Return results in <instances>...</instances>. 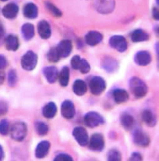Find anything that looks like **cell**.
Here are the masks:
<instances>
[{"label": "cell", "instance_id": "cb8c5ba5", "mask_svg": "<svg viewBox=\"0 0 159 161\" xmlns=\"http://www.w3.org/2000/svg\"><path fill=\"white\" fill-rule=\"evenodd\" d=\"M23 14L27 18L34 19L38 15V9L34 3H30L26 4L23 8Z\"/></svg>", "mask_w": 159, "mask_h": 161}, {"label": "cell", "instance_id": "603a6c76", "mask_svg": "<svg viewBox=\"0 0 159 161\" xmlns=\"http://www.w3.org/2000/svg\"><path fill=\"white\" fill-rule=\"evenodd\" d=\"M113 97L117 103L120 104L126 102L129 99V95L125 89L118 88L113 92Z\"/></svg>", "mask_w": 159, "mask_h": 161}, {"label": "cell", "instance_id": "f35d334b", "mask_svg": "<svg viewBox=\"0 0 159 161\" xmlns=\"http://www.w3.org/2000/svg\"><path fill=\"white\" fill-rule=\"evenodd\" d=\"M0 67L1 69H3L8 66V60L7 58H5V56L3 55H1L0 57Z\"/></svg>", "mask_w": 159, "mask_h": 161}, {"label": "cell", "instance_id": "6da1fadb", "mask_svg": "<svg viewBox=\"0 0 159 161\" xmlns=\"http://www.w3.org/2000/svg\"><path fill=\"white\" fill-rule=\"evenodd\" d=\"M129 86L132 93L138 99L145 96L148 92V87L144 82L135 77L130 80Z\"/></svg>", "mask_w": 159, "mask_h": 161}, {"label": "cell", "instance_id": "60d3db41", "mask_svg": "<svg viewBox=\"0 0 159 161\" xmlns=\"http://www.w3.org/2000/svg\"><path fill=\"white\" fill-rule=\"evenodd\" d=\"M153 17L156 20H159V9L154 8L152 10Z\"/></svg>", "mask_w": 159, "mask_h": 161}, {"label": "cell", "instance_id": "f546056e", "mask_svg": "<svg viewBox=\"0 0 159 161\" xmlns=\"http://www.w3.org/2000/svg\"><path fill=\"white\" fill-rule=\"evenodd\" d=\"M34 128L37 135L42 136L47 135L49 132V126L46 123L41 121L38 120L35 122Z\"/></svg>", "mask_w": 159, "mask_h": 161}, {"label": "cell", "instance_id": "7a4b0ae2", "mask_svg": "<svg viewBox=\"0 0 159 161\" xmlns=\"http://www.w3.org/2000/svg\"><path fill=\"white\" fill-rule=\"evenodd\" d=\"M27 134V126L24 122L19 121L14 123L10 129L12 139L17 142H21L25 139Z\"/></svg>", "mask_w": 159, "mask_h": 161}, {"label": "cell", "instance_id": "4dcf8cb0", "mask_svg": "<svg viewBox=\"0 0 159 161\" xmlns=\"http://www.w3.org/2000/svg\"><path fill=\"white\" fill-rule=\"evenodd\" d=\"M107 161H122L121 153L115 148L110 149L107 154Z\"/></svg>", "mask_w": 159, "mask_h": 161}, {"label": "cell", "instance_id": "d6986e66", "mask_svg": "<svg viewBox=\"0 0 159 161\" xmlns=\"http://www.w3.org/2000/svg\"><path fill=\"white\" fill-rule=\"evenodd\" d=\"M102 66L108 72H113L118 69V63L112 57H105L102 61Z\"/></svg>", "mask_w": 159, "mask_h": 161}, {"label": "cell", "instance_id": "d6a6232c", "mask_svg": "<svg viewBox=\"0 0 159 161\" xmlns=\"http://www.w3.org/2000/svg\"><path fill=\"white\" fill-rule=\"evenodd\" d=\"M77 70H79L82 74H87L91 70V66L86 60L81 58L78 64Z\"/></svg>", "mask_w": 159, "mask_h": 161}, {"label": "cell", "instance_id": "ee69618b", "mask_svg": "<svg viewBox=\"0 0 159 161\" xmlns=\"http://www.w3.org/2000/svg\"><path fill=\"white\" fill-rule=\"evenodd\" d=\"M84 161H99L97 159H95V158H88V159H86Z\"/></svg>", "mask_w": 159, "mask_h": 161}, {"label": "cell", "instance_id": "52a82bcc", "mask_svg": "<svg viewBox=\"0 0 159 161\" xmlns=\"http://www.w3.org/2000/svg\"><path fill=\"white\" fill-rule=\"evenodd\" d=\"M72 135L79 145L85 147L89 144L88 133L86 129L81 126H77L73 129Z\"/></svg>", "mask_w": 159, "mask_h": 161}, {"label": "cell", "instance_id": "7dc6e473", "mask_svg": "<svg viewBox=\"0 0 159 161\" xmlns=\"http://www.w3.org/2000/svg\"><path fill=\"white\" fill-rule=\"evenodd\" d=\"M1 1H8V0H1Z\"/></svg>", "mask_w": 159, "mask_h": 161}, {"label": "cell", "instance_id": "74e56055", "mask_svg": "<svg viewBox=\"0 0 159 161\" xmlns=\"http://www.w3.org/2000/svg\"><path fill=\"white\" fill-rule=\"evenodd\" d=\"M128 161H143V157L140 153L135 152L131 154Z\"/></svg>", "mask_w": 159, "mask_h": 161}, {"label": "cell", "instance_id": "ab89813d", "mask_svg": "<svg viewBox=\"0 0 159 161\" xmlns=\"http://www.w3.org/2000/svg\"><path fill=\"white\" fill-rule=\"evenodd\" d=\"M8 111V105L7 103L3 102L1 104V114H4Z\"/></svg>", "mask_w": 159, "mask_h": 161}, {"label": "cell", "instance_id": "ffe728a7", "mask_svg": "<svg viewBox=\"0 0 159 161\" xmlns=\"http://www.w3.org/2000/svg\"><path fill=\"white\" fill-rule=\"evenodd\" d=\"M6 49L9 51H17L19 47V42L18 38L14 35H9L5 39Z\"/></svg>", "mask_w": 159, "mask_h": 161}, {"label": "cell", "instance_id": "484cf974", "mask_svg": "<svg viewBox=\"0 0 159 161\" xmlns=\"http://www.w3.org/2000/svg\"><path fill=\"white\" fill-rule=\"evenodd\" d=\"M120 123L125 129L129 130L134 126L135 119L131 114L125 113L120 117Z\"/></svg>", "mask_w": 159, "mask_h": 161}, {"label": "cell", "instance_id": "7c38bea8", "mask_svg": "<svg viewBox=\"0 0 159 161\" xmlns=\"http://www.w3.org/2000/svg\"><path fill=\"white\" fill-rule=\"evenodd\" d=\"M61 114L62 117L67 119L74 118L75 114V108L74 103L70 100H66L61 105Z\"/></svg>", "mask_w": 159, "mask_h": 161}, {"label": "cell", "instance_id": "b9f144b4", "mask_svg": "<svg viewBox=\"0 0 159 161\" xmlns=\"http://www.w3.org/2000/svg\"><path fill=\"white\" fill-rule=\"evenodd\" d=\"M0 148H1V151H0V153H1V156H0V159H1V161H3V160L4 158V150H3V147L2 146H1V147H0Z\"/></svg>", "mask_w": 159, "mask_h": 161}, {"label": "cell", "instance_id": "277c9868", "mask_svg": "<svg viewBox=\"0 0 159 161\" xmlns=\"http://www.w3.org/2000/svg\"><path fill=\"white\" fill-rule=\"evenodd\" d=\"M85 124L90 128L96 127L104 123V119L101 115L96 112L87 113L84 118Z\"/></svg>", "mask_w": 159, "mask_h": 161}, {"label": "cell", "instance_id": "8992f818", "mask_svg": "<svg viewBox=\"0 0 159 161\" xmlns=\"http://www.w3.org/2000/svg\"><path fill=\"white\" fill-rule=\"evenodd\" d=\"M88 145L90 150L93 152H102L105 146L103 136L99 133L93 134L90 138Z\"/></svg>", "mask_w": 159, "mask_h": 161}, {"label": "cell", "instance_id": "836d02e7", "mask_svg": "<svg viewBox=\"0 0 159 161\" xmlns=\"http://www.w3.org/2000/svg\"><path fill=\"white\" fill-rule=\"evenodd\" d=\"M18 81V76L15 69L10 70L8 74V84L10 87H13L17 84Z\"/></svg>", "mask_w": 159, "mask_h": 161}, {"label": "cell", "instance_id": "2e32d148", "mask_svg": "<svg viewBox=\"0 0 159 161\" xmlns=\"http://www.w3.org/2000/svg\"><path fill=\"white\" fill-rule=\"evenodd\" d=\"M85 39L87 45L91 46H94L102 42L103 36L101 33L97 31H90L86 35Z\"/></svg>", "mask_w": 159, "mask_h": 161}, {"label": "cell", "instance_id": "ba28073f", "mask_svg": "<svg viewBox=\"0 0 159 161\" xmlns=\"http://www.w3.org/2000/svg\"><path fill=\"white\" fill-rule=\"evenodd\" d=\"M94 3L97 10L102 14L110 13L115 8V0H94Z\"/></svg>", "mask_w": 159, "mask_h": 161}, {"label": "cell", "instance_id": "4316f807", "mask_svg": "<svg viewBox=\"0 0 159 161\" xmlns=\"http://www.w3.org/2000/svg\"><path fill=\"white\" fill-rule=\"evenodd\" d=\"M148 39V34L141 29L135 30L131 34V39L134 42H145Z\"/></svg>", "mask_w": 159, "mask_h": 161}, {"label": "cell", "instance_id": "d4e9b609", "mask_svg": "<svg viewBox=\"0 0 159 161\" xmlns=\"http://www.w3.org/2000/svg\"><path fill=\"white\" fill-rule=\"evenodd\" d=\"M142 118L145 124L151 127L156 125L157 122L156 116L151 110H145L142 114Z\"/></svg>", "mask_w": 159, "mask_h": 161}, {"label": "cell", "instance_id": "30bf717a", "mask_svg": "<svg viewBox=\"0 0 159 161\" xmlns=\"http://www.w3.org/2000/svg\"><path fill=\"white\" fill-rule=\"evenodd\" d=\"M109 44L112 48L119 52H124L127 49L126 39L121 36H114L109 40Z\"/></svg>", "mask_w": 159, "mask_h": 161}, {"label": "cell", "instance_id": "9c48e42d", "mask_svg": "<svg viewBox=\"0 0 159 161\" xmlns=\"http://www.w3.org/2000/svg\"><path fill=\"white\" fill-rule=\"evenodd\" d=\"M133 139L134 143L141 147H147L151 142L148 135L140 129H136L134 131Z\"/></svg>", "mask_w": 159, "mask_h": 161}, {"label": "cell", "instance_id": "ac0fdd59", "mask_svg": "<svg viewBox=\"0 0 159 161\" xmlns=\"http://www.w3.org/2000/svg\"><path fill=\"white\" fill-rule=\"evenodd\" d=\"M19 12V7L14 3H9L3 8V15L8 19H12L17 16Z\"/></svg>", "mask_w": 159, "mask_h": 161}, {"label": "cell", "instance_id": "5bb4252c", "mask_svg": "<svg viewBox=\"0 0 159 161\" xmlns=\"http://www.w3.org/2000/svg\"><path fill=\"white\" fill-rule=\"evenodd\" d=\"M135 61L139 66H146L151 61V56L147 51H139L135 55Z\"/></svg>", "mask_w": 159, "mask_h": 161}, {"label": "cell", "instance_id": "9a60e30c", "mask_svg": "<svg viewBox=\"0 0 159 161\" xmlns=\"http://www.w3.org/2000/svg\"><path fill=\"white\" fill-rule=\"evenodd\" d=\"M43 73L46 80L50 84L55 83L58 79V69L54 66H48L43 69Z\"/></svg>", "mask_w": 159, "mask_h": 161}, {"label": "cell", "instance_id": "e0dca14e", "mask_svg": "<svg viewBox=\"0 0 159 161\" xmlns=\"http://www.w3.org/2000/svg\"><path fill=\"white\" fill-rule=\"evenodd\" d=\"M38 34L42 39H47L50 37L51 34L50 27L47 21L41 20L37 25Z\"/></svg>", "mask_w": 159, "mask_h": 161}, {"label": "cell", "instance_id": "4fadbf2b", "mask_svg": "<svg viewBox=\"0 0 159 161\" xmlns=\"http://www.w3.org/2000/svg\"><path fill=\"white\" fill-rule=\"evenodd\" d=\"M56 48L61 58H66L69 56L72 52L73 48L72 42L68 39L62 40L58 44Z\"/></svg>", "mask_w": 159, "mask_h": 161}, {"label": "cell", "instance_id": "f1b7e54d", "mask_svg": "<svg viewBox=\"0 0 159 161\" xmlns=\"http://www.w3.org/2000/svg\"><path fill=\"white\" fill-rule=\"evenodd\" d=\"M21 33L23 37L26 40H30L34 37V29L33 25L25 24L21 28Z\"/></svg>", "mask_w": 159, "mask_h": 161}, {"label": "cell", "instance_id": "1f68e13d", "mask_svg": "<svg viewBox=\"0 0 159 161\" xmlns=\"http://www.w3.org/2000/svg\"><path fill=\"white\" fill-rule=\"evenodd\" d=\"M46 57L48 60L52 63L58 62L61 58L56 47L51 48L47 53Z\"/></svg>", "mask_w": 159, "mask_h": 161}, {"label": "cell", "instance_id": "bcb514c9", "mask_svg": "<svg viewBox=\"0 0 159 161\" xmlns=\"http://www.w3.org/2000/svg\"><path fill=\"white\" fill-rule=\"evenodd\" d=\"M156 2H157V4L159 6V0H156Z\"/></svg>", "mask_w": 159, "mask_h": 161}, {"label": "cell", "instance_id": "5b68a950", "mask_svg": "<svg viewBox=\"0 0 159 161\" xmlns=\"http://www.w3.org/2000/svg\"><path fill=\"white\" fill-rule=\"evenodd\" d=\"M89 87L93 94L100 95L105 90L106 83L104 79L101 77L94 76L90 80Z\"/></svg>", "mask_w": 159, "mask_h": 161}, {"label": "cell", "instance_id": "7bdbcfd3", "mask_svg": "<svg viewBox=\"0 0 159 161\" xmlns=\"http://www.w3.org/2000/svg\"><path fill=\"white\" fill-rule=\"evenodd\" d=\"M155 50H156V53L158 55V58L159 59V43H157L155 45Z\"/></svg>", "mask_w": 159, "mask_h": 161}, {"label": "cell", "instance_id": "7402d4cb", "mask_svg": "<svg viewBox=\"0 0 159 161\" xmlns=\"http://www.w3.org/2000/svg\"><path fill=\"white\" fill-rule=\"evenodd\" d=\"M73 90L76 95L81 96L86 93L87 86L83 80L77 79L75 80L73 84Z\"/></svg>", "mask_w": 159, "mask_h": 161}, {"label": "cell", "instance_id": "f6af8a7d", "mask_svg": "<svg viewBox=\"0 0 159 161\" xmlns=\"http://www.w3.org/2000/svg\"><path fill=\"white\" fill-rule=\"evenodd\" d=\"M156 33H157V35H158V36H159V27L157 28V29H156Z\"/></svg>", "mask_w": 159, "mask_h": 161}, {"label": "cell", "instance_id": "8fae6325", "mask_svg": "<svg viewBox=\"0 0 159 161\" xmlns=\"http://www.w3.org/2000/svg\"><path fill=\"white\" fill-rule=\"evenodd\" d=\"M50 146V143L47 140L39 142L35 149V156L37 159H43L49 153Z\"/></svg>", "mask_w": 159, "mask_h": 161}, {"label": "cell", "instance_id": "3957f363", "mask_svg": "<svg viewBox=\"0 0 159 161\" xmlns=\"http://www.w3.org/2000/svg\"><path fill=\"white\" fill-rule=\"evenodd\" d=\"M38 56L32 51L27 52L21 59V66L24 70L31 71L33 70L37 64Z\"/></svg>", "mask_w": 159, "mask_h": 161}, {"label": "cell", "instance_id": "d590c367", "mask_svg": "<svg viewBox=\"0 0 159 161\" xmlns=\"http://www.w3.org/2000/svg\"><path fill=\"white\" fill-rule=\"evenodd\" d=\"M0 131L2 136H7L9 131V124L7 119H2L0 123Z\"/></svg>", "mask_w": 159, "mask_h": 161}, {"label": "cell", "instance_id": "e575fe53", "mask_svg": "<svg viewBox=\"0 0 159 161\" xmlns=\"http://www.w3.org/2000/svg\"><path fill=\"white\" fill-rule=\"evenodd\" d=\"M45 6L47 9L54 16L59 17H61L62 15V13L61 12L60 10L58 8H56L50 2H46L45 3Z\"/></svg>", "mask_w": 159, "mask_h": 161}, {"label": "cell", "instance_id": "44dd1931", "mask_svg": "<svg viewBox=\"0 0 159 161\" xmlns=\"http://www.w3.org/2000/svg\"><path fill=\"white\" fill-rule=\"evenodd\" d=\"M57 112V106L53 102H50L43 108L42 114L46 119H52L56 116Z\"/></svg>", "mask_w": 159, "mask_h": 161}, {"label": "cell", "instance_id": "83f0119b", "mask_svg": "<svg viewBox=\"0 0 159 161\" xmlns=\"http://www.w3.org/2000/svg\"><path fill=\"white\" fill-rule=\"evenodd\" d=\"M59 81L62 87H66L68 85L70 77V69L67 67H64L61 69L59 75Z\"/></svg>", "mask_w": 159, "mask_h": 161}, {"label": "cell", "instance_id": "8d00e7d4", "mask_svg": "<svg viewBox=\"0 0 159 161\" xmlns=\"http://www.w3.org/2000/svg\"><path fill=\"white\" fill-rule=\"evenodd\" d=\"M53 161H74L72 156L66 153H61L55 156Z\"/></svg>", "mask_w": 159, "mask_h": 161}]
</instances>
